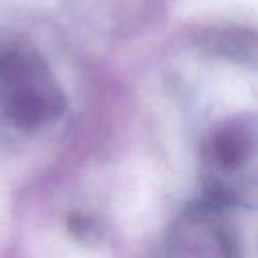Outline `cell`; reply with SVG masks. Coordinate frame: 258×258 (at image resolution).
<instances>
[{"mask_svg":"<svg viewBox=\"0 0 258 258\" xmlns=\"http://www.w3.org/2000/svg\"><path fill=\"white\" fill-rule=\"evenodd\" d=\"M200 161L219 193L237 191L254 173L256 124L253 115L235 113L214 122L200 145Z\"/></svg>","mask_w":258,"mask_h":258,"instance_id":"cell-2","label":"cell"},{"mask_svg":"<svg viewBox=\"0 0 258 258\" xmlns=\"http://www.w3.org/2000/svg\"><path fill=\"white\" fill-rule=\"evenodd\" d=\"M83 4H89V9H92L94 13L106 16H120L122 13L131 11L138 0H82Z\"/></svg>","mask_w":258,"mask_h":258,"instance_id":"cell-3","label":"cell"},{"mask_svg":"<svg viewBox=\"0 0 258 258\" xmlns=\"http://www.w3.org/2000/svg\"><path fill=\"white\" fill-rule=\"evenodd\" d=\"M68 94L50 58L30 41L0 36V127L39 140L64 124Z\"/></svg>","mask_w":258,"mask_h":258,"instance_id":"cell-1","label":"cell"}]
</instances>
